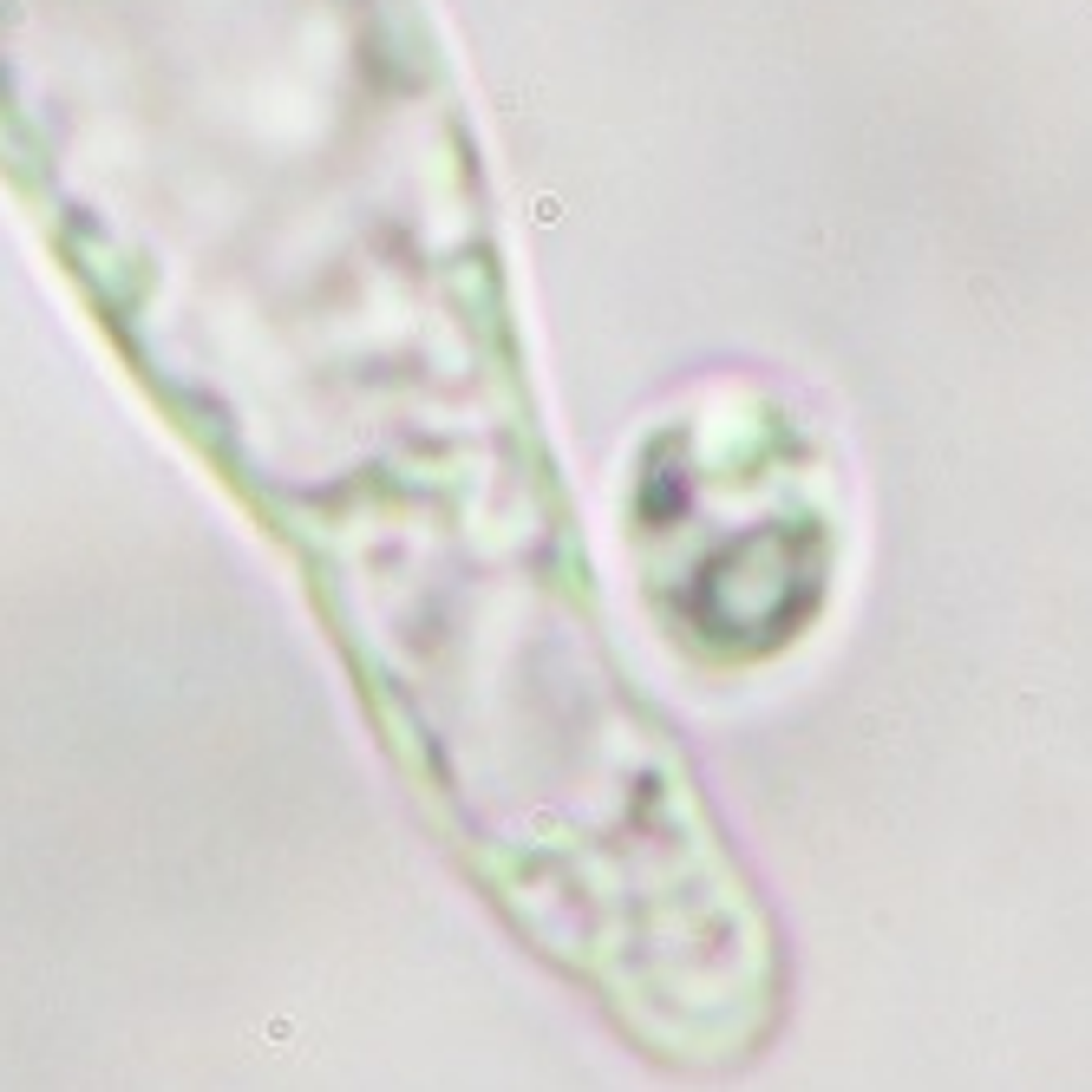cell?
<instances>
[{
  "label": "cell",
  "mask_w": 1092,
  "mask_h": 1092,
  "mask_svg": "<svg viewBox=\"0 0 1092 1092\" xmlns=\"http://www.w3.org/2000/svg\"><path fill=\"white\" fill-rule=\"evenodd\" d=\"M674 510H648L661 543L648 583L667 596L674 635L713 661H766L811 635L844 563V510L831 465L779 406L713 413L687 439Z\"/></svg>",
  "instance_id": "cell-1"
}]
</instances>
